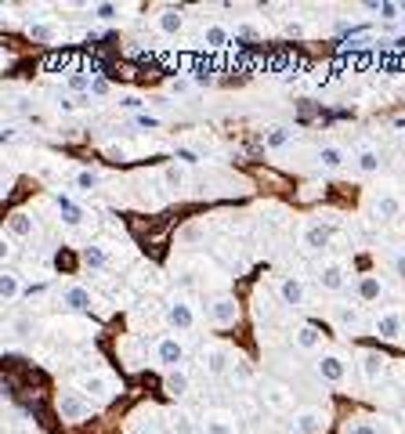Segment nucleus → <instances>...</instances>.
I'll list each match as a JSON object with an SVG mask.
<instances>
[{
	"label": "nucleus",
	"mask_w": 405,
	"mask_h": 434,
	"mask_svg": "<svg viewBox=\"0 0 405 434\" xmlns=\"http://www.w3.org/2000/svg\"><path fill=\"white\" fill-rule=\"evenodd\" d=\"M58 412H62V420L80 424V420H87L94 412V402L83 395V391H62L58 395Z\"/></svg>",
	"instance_id": "obj_1"
},
{
	"label": "nucleus",
	"mask_w": 405,
	"mask_h": 434,
	"mask_svg": "<svg viewBox=\"0 0 405 434\" xmlns=\"http://www.w3.org/2000/svg\"><path fill=\"white\" fill-rule=\"evenodd\" d=\"M163 315H166V326H170V330H178V333H188L192 326H196V312H192V304L185 297H170Z\"/></svg>",
	"instance_id": "obj_2"
},
{
	"label": "nucleus",
	"mask_w": 405,
	"mask_h": 434,
	"mask_svg": "<svg viewBox=\"0 0 405 434\" xmlns=\"http://www.w3.org/2000/svg\"><path fill=\"white\" fill-rule=\"evenodd\" d=\"M373 330H376V337H383V340H398V337L405 333V312H402V308L380 312L376 322H373Z\"/></svg>",
	"instance_id": "obj_3"
},
{
	"label": "nucleus",
	"mask_w": 405,
	"mask_h": 434,
	"mask_svg": "<svg viewBox=\"0 0 405 434\" xmlns=\"http://www.w3.org/2000/svg\"><path fill=\"white\" fill-rule=\"evenodd\" d=\"M76 391H83V395L98 405V402H109L113 398V380L105 377V373H87V377H80Z\"/></svg>",
	"instance_id": "obj_4"
},
{
	"label": "nucleus",
	"mask_w": 405,
	"mask_h": 434,
	"mask_svg": "<svg viewBox=\"0 0 405 434\" xmlns=\"http://www.w3.org/2000/svg\"><path fill=\"white\" fill-rule=\"evenodd\" d=\"M232 365H236V355H232L225 344L206 347V351H203V369H206L210 377H225V373H232Z\"/></svg>",
	"instance_id": "obj_5"
},
{
	"label": "nucleus",
	"mask_w": 405,
	"mask_h": 434,
	"mask_svg": "<svg viewBox=\"0 0 405 434\" xmlns=\"http://www.w3.org/2000/svg\"><path fill=\"white\" fill-rule=\"evenodd\" d=\"M185 344L178 340V337H163L159 344H156V362L159 365H166V373L170 369H181V362H185Z\"/></svg>",
	"instance_id": "obj_6"
},
{
	"label": "nucleus",
	"mask_w": 405,
	"mask_h": 434,
	"mask_svg": "<svg viewBox=\"0 0 405 434\" xmlns=\"http://www.w3.org/2000/svg\"><path fill=\"white\" fill-rule=\"evenodd\" d=\"M210 322H218V326H236V322H239V304H236V297H214V300H210Z\"/></svg>",
	"instance_id": "obj_7"
},
{
	"label": "nucleus",
	"mask_w": 405,
	"mask_h": 434,
	"mask_svg": "<svg viewBox=\"0 0 405 434\" xmlns=\"http://www.w3.org/2000/svg\"><path fill=\"white\" fill-rule=\"evenodd\" d=\"M293 424H297V430H301V434H326L329 416H326V409H301Z\"/></svg>",
	"instance_id": "obj_8"
},
{
	"label": "nucleus",
	"mask_w": 405,
	"mask_h": 434,
	"mask_svg": "<svg viewBox=\"0 0 405 434\" xmlns=\"http://www.w3.org/2000/svg\"><path fill=\"white\" fill-rule=\"evenodd\" d=\"M279 297H283V304H290V308H304V304H308V290H304V282L297 275H283L279 279Z\"/></svg>",
	"instance_id": "obj_9"
},
{
	"label": "nucleus",
	"mask_w": 405,
	"mask_h": 434,
	"mask_svg": "<svg viewBox=\"0 0 405 434\" xmlns=\"http://www.w3.org/2000/svg\"><path fill=\"white\" fill-rule=\"evenodd\" d=\"M318 286L336 293V290H344L348 286V268L340 265V260H329V265H322V272H318Z\"/></svg>",
	"instance_id": "obj_10"
},
{
	"label": "nucleus",
	"mask_w": 405,
	"mask_h": 434,
	"mask_svg": "<svg viewBox=\"0 0 405 434\" xmlns=\"http://www.w3.org/2000/svg\"><path fill=\"white\" fill-rule=\"evenodd\" d=\"M315 369H318V377H322L326 384H340V380L348 377V362L340 358V355H322Z\"/></svg>",
	"instance_id": "obj_11"
},
{
	"label": "nucleus",
	"mask_w": 405,
	"mask_h": 434,
	"mask_svg": "<svg viewBox=\"0 0 405 434\" xmlns=\"http://www.w3.org/2000/svg\"><path fill=\"white\" fill-rule=\"evenodd\" d=\"M329 239H333V228L322 225V221H315V225L304 228L301 243H304V250H322V246H329Z\"/></svg>",
	"instance_id": "obj_12"
},
{
	"label": "nucleus",
	"mask_w": 405,
	"mask_h": 434,
	"mask_svg": "<svg viewBox=\"0 0 405 434\" xmlns=\"http://www.w3.org/2000/svg\"><path fill=\"white\" fill-rule=\"evenodd\" d=\"M333 318H336V330L340 333H358L362 330V312L351 308V304H340V308L333 312Z\"/></svg>",
	"instance_id": "obj_13"
},
{
	"label": "nucleus",
	"mask_w": 405,
	"mask_h": 434,
	"mask_svg": "<svg viewBox=\"0 0 405 434\" xmlns=\"http://www.w3.org/2000/svg\"><path fill=\"white\" fill-rule=\"evenodd\" d=\"M383 373H388V355H380V351H366V355H362V377H366L369 384H376Z\"/></svg>",
	"instance_id": "obj_14"
},
{
	"label": "nucleus",
	"mask_w": 405,
	"mask_h": 434,
	"mask_svg": "<svg viewBox=\"0 0 405 434\" xmlns=\"http://www.w3.org/2000/svg\"><path fill=\"white\" fill-rule=\"evenodd\" d=\"M188 387H192V380H188V373H185V365H181V369H170V373L163 377V391H166L170 398H185Z\"/></svg>",
	"instance_id": "obj_15"
},
{
	"label": "nucleus",
	"mask_w": 405,
	"mask_h": 434,
	"mask_svg": "<svg viewBox=\"0 0 405 434\" xmlns=\"http://www.w3.org/2000/svg\"><path fill=\"white\" fill-rule=\"evenodd\" d=\"M293 340H297V347H301V351H318V347H322V330H318V326H311V322H304V326H297Z\"/></svg>",
	"instance_id": "obj_16"
},
{
	"label": "nucleus",
	"mask_w": 405,
	"mask_h": 434,
	"mask_svg": "<svg viewBox=\"0 0 405 434\" xmlns=\"http://www.w3.org/2000/svg\"><path fill=\"white\" fill-rule=\"evenodd\" d=\"M62 304H66L69 312H91V290L87 286H66V293H62Z\"/></svg>",
	"instance_id": "obj_17"
},
{
	"label": "nucleus",
	"mask_w": 405,
	"mask_h": 434,
	"mask_svg": "<svg viewBox=\"0 0 405 434\" xmlns=\"http://www.w3.org/2000/svg\"><path fill=\"white\" fill-rule=\"evenodd\" d=\"M156 26H159V33H166V36H178L181 26H185V15H181L178 8H163L159 18H156Z\"/></svg>",
	"instance_id": "obj_18"
},
{
	"label": "nucleus",
	"mask_w": 405,
	"mask_h": 434,
	"mask_svg": "<svg viewBox=\"0 0 405 434\" xmlns=\"http://www.w3.org/2000/svg\"><path fill=\"white\" fill-rule=\"evenodd\" d=\"M203 434H236V420L228 412H210L203 420Z\"/></svg>",
	"instance_id": "obj_19"
},
{
	"label": "nucleus",
	"mask_w": 405,
	"mask_h": 434,
	"mask_svg": "<svg viewBox=\"0 0 405 434\" xmlns=\"http://www.w3.org/2000/svg\"><path fill=\"white\" fill-rule=\"evenodd\" d=\"M261 398H264V405H271V409H286V405H290V391H286L283 384H264V387H261Z\"/></svg>",
	"instance_id": "obj_20"
},
{
	"label": "nucleus",
	"mask_w": 405,
	"mask_h": 434,
	"mask_svg": "<svg viewBox=\"0 0 405 434\" xmlns=\"http://www.w3.org/2000/svg\"><path fill=\"white\" fill-rule=\"evenodd\" d=\"M8 232H11V235H18V239H26V235H33V232H36V221H33L29 214L18 210V214H11V217H8Z\"/></svg>",
	"instance_id": "obj_21"
},
{
	"label": "nucleus",
	"mask_w": 405,
	"mask_h": 434,
	"mask_svg": "<svg viewBox=\"0 0 405 434\" xmlns=\"http://www.w3.org/2000/svg\"><path fill=\"white\" fill-rule=\"evenodd\" d=\"M203 40H206V48H214V51H225L228 43H232V33H228V29L221 26V22H214V26H206Z\"/></svg>",
	"instance_id": "obj_22"
},
{
	"label": "nucleus",
	"mask_w": 405,
	"mask_h": 434,
	"mask_svg": "<svg viewBox=\"0 0 405 434\" xmlns=\"http://www.w3.org/2000/svg\"><path fill=\"white\" fill-rule=\"evenodd\" d=\"M358 297L366 300V304H369V300H380V297H383L380 275H362V279H358Z\"/></svg>",
	"instance_id": "obj_23"
},
{
	"label": "nucleus",
	"mask_w": 405,
	"mask_h": 434,
	"mask_svg": "<svg viewBox=\"0 0 405 434\" xmlns=\"http://www.w3.org/2000/svg\"><path fill=\"white\" fill-rule=\"evenodd\" d=\"M0 293H4L8 304L22 297V279H18V272H4V275H0Z\"/></svg>",
	"instance_id": "obj_24"
},
{
	"label": "nucleus",
	"mask_w": 405,
	"mask_h": 434,
	"mask_svg": "<svg viewBox=\"0 0 405 434\" xmlns=\"http://www.w3.org/2000/svg\"><path fill=\"white\" fill-rule=\"evenodd\" d=\"M26 33H29L33 40H40V43H51V40H58V26H55V22H29V26H26Z\"/></svg>",
	"instance_id": "obj_25"
},
{
	"label": "nucleus",
	"mask_w": 405,
	"mask_h": 434,
	"mask_svg": "<svg viewBox=\"0 0 405 434\" xmlns=\"http://www.w3.org/2000/svg\"><path fill=\"white\" fill-rule=\"evenodd\" d=\"M80 260H83V265H87V268H105V265H109V253H105V246L91 243V246H83Z\"/></svg>",
	"instance_id": "obj_26"
},
{
	"label": "nucleus",
	"mask_w": 405,
	"mask_h": 434,
	"mask_svg": "<svg viewBox=\"0 0 405 434\" xmlns=\"http://www.w3.org/2000/svg\"><path fill=\"white\" fill-rule=\"evenodd\" d=\"M402 214V200L398 195H380L376 200V217H383V221H391V217Z\"/></svg>",
	"instance_id": "obj_27"
},
{
	"label": "nucleus",
	"mask_w": 405,
	"mask_h": 434,
	"mask_svg": "<svg viewBox=\"0 0 405 434\" xmlns=\"http://www.w3.org/2000/svg\"><path fill=\"white\" fill-rule=\"evenodd\" d=\"M33 333H36V318L22 315V318H15V322H11V337H15V340H29Z\"/></svg>",
	"instance_id": "obj_28"
},
{
	"label": "nucleus",
	"mask_w": 405,
	"mask_h": 434,
	"mask_svg": "<svg viewBox=\"0 0 405 434\" xmlns=\"http://www.w3.org/2000/svg\"><path fill=\"white\" fill-rule=\"evenodd\" d=\"M358 170H362V174H376V170H380V152L362 148V152H358Z\"/></svg>",
	"instance_id": "obj_29"
},
{
	"label": "nucleus",
	"mask_w": 405,
	"mask_h": 434,
	"mask_svg": "<svg viewBox=\"0 0 405 434\" xmlns=\"http://www.w3.org/2000/svg\"><path fill=\"white\" fill-rule=\"evenodd\" d=\"M318 163H322V167H340V163H344V148H336V145H326L322 152H318Z\"/></svg>",
	"instance_id": "obj_30"
},
{
	"label": "nucleus",
	"mask_w": 405,
	"mask_h": 434,
	"mask_svg": "<svg viewBox=\"0 0 405 434\" xmlns=\"http://www.w3.org/2000/svg\"><path fill=\"white\" fill-rule=\"evenodd\" d=\"M290 127H271L268 130V148H283V145H290Z\"/></svg>",
	"instance_id": "obj_31"
},
{
	"label": "nucleus",
	"mask_w": 405,
	"mask_h": 434,
	"mask_svg": "<svg viewBox=\"0 0 405 434\" xmlns=\"http://www.w3.org/2000/svg\"><path fill=\"white\" fill-rule=\"evenodd\" d=\"M98 181H101V178H98V170H80V174H76V188H80V192L98 188Z\"/></svg>",
	"instance_id": "obj_32"
},
{
	"label": "nucleus",
	"mask_w": 405,
	"mask_h": 434,
	"mask_svg": "<svg viewBox=\"0 0 405 434\" xmlns=\"http://www.w3.org/2000/svg\"><path fill=\"white\" fill-rule=\"evenodd\" d=\"M163 178H166V185H170V188H181V185H185V167L170 163V167L163 170Z\"/></svg>",
	"instance_id": "obj_33"
},
{
	"label": "nucleus",
	"mask_w": 405,
	"mask_h": 434,
	"mask_svg": "<svg viewBox=\"0 0 405 434\" xmlns=\"http://www.w3.org/2000/svg\"><path fill=\"white\" fill-rule=\"evenodd\" d=\"M344 434H380L369 420H348L344 424Z\"/></svg>",
	"instance_id": "obj_34"
},
{
	"label": "nucleus",
	"mask_w": 405,
	"mask_h": 434,
	"mask_svg": "<svg viewBox=\"0 0 405 434\" xmlns=\"http://www.w3.org/2000/svg\"><path fill=\"white\" fill-rule=\"evenodd\" d=\"M170 420H174V434H192V430H196V424H192L188 412H174Z\"/></svg>",
	"instance_id": "obj_35"
},
{
	"label": "nucleus",
	"mask_w": 405,
	"mask_h": 434,
	"mask_svg": "<svg viewBox=\"0 0 405 434\" xmlns=\"http://www.w3.org/2000/svg\"><path fill=\"white\" fill-rule=\"evenodd\" d=\"M58 206H62V221H66V225H80V210L69 200H58Z\"/></svg>",
	"instance_id": "obj_36"
},
{
	"label": "nucleus",
	"mask_w": 405,
	"mask_h": 434,
	"mask_svg": "<svg viewBox=\"0 0 405 434\" xmlns=\"http://www.w3.org/2000/svg\"><path fill=\"white\" fill-rule=\"evenodd\" d=\"M94 15H98L101 22H113V18H120V8H116V4H98Z\"/></svg>",
	"instance_id": "obj_37"
},
{
	"label": "nucleus",
	"mask_w": 405,
	"mask_h": 434,
	"mask_svg": "<svg viewBox=\"0 0 405 434\" xmlns=\"http://www.w3.org/2000/svg\"><path fill=\"white\" fill-rule=\"evenodd\" d=\"M188 91H192V80H188V76L170 80V94H188Z\"/></svg>",
	"instance_id": "obj_38"
},
{
	"label": "nucleus",
	"mask_w": 405,
	"mask_h": 434,
	"mask_svg": "<svg viewBox=\"0 0 405 434\" xmlns=\"http://www.w3.org/2000/svg\"><path fill=\"white\" fill-rule=\"evenodd\" d=\"M138 127H145V130H156V127H159V116H148V113H138Z\"/></svg>",
	"instance_id": "obj_39"
},
{
	"label": "nucleus",
	"mask_w": 405,
	"mask_h": 434,
	"mask_svg": "<svg viewBox=\"0 0 405 434\" xmlns=\"http://www.w3.org/2000/svg\"><path fill=\"white\" fill-rule=\"evenodd\" d=\"M373 11H380L383 18H395V15H398L402 8H398V4H373Z\"/></svg>",
	"instance_id": "obj_40"
},
{
	"label": "nucleus",
	"mask_w": 405,
	"mask_h": 434,
	"mask_svg": "<svg viewBox=\"0 0 405 434\" xmlns=\"http://www.w3.org/2000/svg\"><path fill=\"white\" fill-rule=\"evenodd\" d=\"M395 275H398V279L405 282V250H402V253L395 257Z\"/></svg>",
	"instance_id": "obj_41"
},
{
	"label": "nucleus",
	"mask_w": 405,
	"mask_h": 434,
	"mask_svg": "<svg viewBox=\"0 0 405 434\" xmlns=\"http://www.w3.org/2000/svg\"><path fill=\"white\" fill-rule=\"evenodd\" d=\"M69 87L73 91H83V87H91V80L87 76H69Z\"/></svg>",
	"instance_id": "obj_42"
},
{
	"label": "nucleus",
	"mask_w": 405,
	"mask_h": 434,
	"mask_svg": "<svg viewBox=\"0 0 405 434\" xmlns=\"http://www.w3.org/2000/svg\"><path fill=\"white\" fill-rule=\"evenodd\" d=\"M178 160H181V163H196L199 156H196V152H188V148H181V152H178Z\"/></svg>",
	"instance_id": "obj_43"
},
{
	"label": "nucleus",
	"mask_w": 405,
	"mask_h": 434,
	"mask_svg": "<svg viewBox=\"0 0 405 434\" xmlns=\"http://www.w3.org/2000/svg\"><path fill=\"white\" fill-rule=\"evenodd\" d=\"M286 33H290V36H304V26H301V22H290Z\"/></svg>",
	"instance_id": "obj_44"
},
{
	"label": "nucleus",
	"mask_w": 405,
	"mask_h": 434,
	"mask_svg": "<svg viewBox=\"0 0 405 434\" xmlns=\"http://www.w3.org/2000/svg\"><path fill=\"white\" fill-rule=\"evenodd\" d=\"M91 91H94V94H105V91H109V83H105V80H94Z\"/></svg>",
	"instance_id": "obj_45"
}]
</instances>
